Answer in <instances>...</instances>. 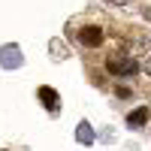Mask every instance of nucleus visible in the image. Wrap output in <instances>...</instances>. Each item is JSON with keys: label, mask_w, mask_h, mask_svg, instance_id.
<instances>
[{"label": "nucleus", "mask_w": 151, "mask_h": 151, "mask_svg": "<svg viewBox=\"0 0 151 151\" xmlns=\"http://www.w3.org/2000/svg\"><path fill=\"white\" fill-rule=\"evenodd\" d=\"M106 67H109V73H115V76H136V73H139V64H136L133 58H127V55L106 58Z\"/></svg>", "instance_id": "f257e3e1"}, {"label": "nucleus", "mask_w": 151, "mask_h": 151, "mask_svg": "<svg viewBox=\"0 0 151 151\" xmlns=\"http://www.w3.org/2000/svg\"><path fill=\"white\" fill-rule=\"evenodd\" d=\"M79 42L82 45H100V42H103V30H100V27H94V24H88V27H82L79 30Z\"/></svg>", "instance_id": "f03ea898"}, {"label": "nucleus", "mask_w": 151, "mask_h": 151, "mask_svg": "<svg viewBox=\"0 0 151 151\" xmlns=\"http://www.w3.org/2000/svg\"><path fill=\"white\" fill-rule=\"evenodd\" d=\"M151 118V112L142 106V109H136V112H130V118H127V124H130V127H142V124Z\"/></svg>", "instance_id": "7ed1b4c3"}, {"label": "nucleus", "mask_w": 151, "mask_h": 151, "mask_svg": "<svg viewBox=\"0 0 151 151\" xmlns=\"http://www.w3.org/2000/svg\"><path fill=\"white\" fill-rule=\"evenodd\" d=\"M40 97L45 100V106H48V109H58V103H60V97H58L55 88H40Z\"/></svg>", "instance_id": "20e7f679"}, {"label": "nucleus", "mask_w": 151, "mask_h": 151, "mask_svg": "<svg viewBox=\"0 0 151 151\" xmlns=\"http://www.w3.org/2000/svg\"><path fill=\"white\" fill-rule=\"evenodd\" d=\"M79 142H94V133H91V127H88V124H79Z\"/></svg>", "instance_id": "39448f33"}, {"label": "nucleus", "mask_w": 151, "mask_h": 151, "mask_svg": "<svg viewBox=\"0 0 151 151\" xmlns=\"http://www.w3.org/2000/svg\"><path fill=\"white\" fill-rule=\"evenodd\" d=\"M145 18H151V9H145Z\"/></svg>", "instance_id": "423d86ee"}]
</instances>
